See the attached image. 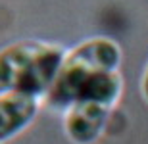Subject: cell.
I'll list each match as a JSON object with an SVG mask.
<instances>
[{"instance_id": "7a4b0ae2", "label": "cell", "mask_w": 148, "mask_h": 144, "mask_svg": "<svg viewBox=\"0 0 148 144\" xmlns=\"http://www.w3.org/2000/svg\"><path fill=\"white\" fill-rule=\"evenodd\" d=\"M64 48L38 40H21L0 50V94L46 96L64 63Z\"/></svg>"}, {"instance_id": "3957f363", "label": "cell", "mask_w": 148, "mask_h": 144, "mask_svg": "<svg viewBox=\"0 0 148 144\" xmlns=\"http://www.w3.org/2000/svg\"><path fill=\"white\" fill-rule=\"evenodd\" d=\"M108 108L98 104H73L66 110V133L75 144H92L108 121Z\"/></svg>"}, {"instance_id": "6da1fadb", "label": "cell", "mask_w": 148, "mask_h": 144, "mask_svg": "<svg viewBox=\"0 0 148 144\" xmlns=\"http://www.w3.org/2000/svg\"><path fill=\"white\" fill-rule=\"evenodd\" d=\"M121 50L110 39H90L66 54L54 85L46 92V104L69 110L73 104H98L110 110L119 98Z\"/></svg>"}, {"instance_id": "5b68a950", "label": "cell", "mask_w": 148, "mask_h": 144, "mask_svg": "<svg viewBox=\"0 0 148 144\" xmlns=\"http://www.w3.org/2000/svg\"><path fill=\"white\" fill-rule=\"evenodd\" d=\"M143 94H144V98L148 100V69H146V73H144V77H143Z\"/></svg>"}, {"instance_id": "277c9868", "label": "cell", "mask_w": 148, "mask_h": 144, "mask_svg": "<svg viewBox=\"0 0 148 144\" xmlns=\"http://www.w3.org/2000/svg\"><path fill=\"white\" fill-rule=\"evenodd\" d=\"M38 111V98L27 94H0V142L10 140L21 133L35 119Z\"/></svg>"}]
</instances>
